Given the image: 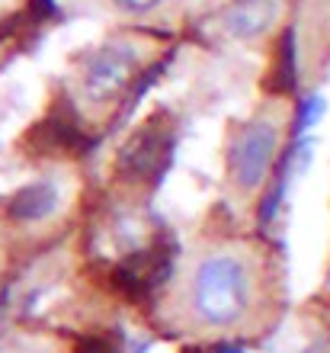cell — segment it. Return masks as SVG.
I'll list each match as a JSON object with an SVG mask.
<instances>
[{
  "label": "cell",
  "instance_id": "6",
  "mask_svg": "<svg viewBox=\"0 0 330 353\" xmlns=\"http://www.w3.org/2000/svg\"><path fill=\"white\" fill-rule=\"evenodd\" d=\"M65 199H68V193H65L61 176L45 174L19 186L17 193L7 199V212L19 225H42L61 212Z\"/></svg>",
  "mask_w": 330,
  "mask_h": 353
},
{
  "label": "cell",
  "instance_id": "1",
  "mask_svg": "<svg viewBox=\"0 0 330 353\" xmlns=\"http://www.w3.org/2000/svg\"><path fill=\"white\" fill-rule=\"evenodd\" d=\"M257 302V267L234 248L202 254L186 276V312L199 327L228 331L244 325Z\"/></svg>",
  "mask_w": 330,
  "mask_h": 353
},
{
  "label": "cell",
  "instance_id": "4",
  "mask_svg": "<svg viewBox=\"0 0 330 353\" xmlns=\"http://www.w3.org/2000/svg\"><path fill=\"white\" fill-rule=\"evenodd\" d=\"M170 148H174V132L164 119H147L141 129L125 141V148L119 151V174L141 183V180H151L154 174H161L170 158Z\"/></svg>",
  "mask_w": 330,
  "mask_h": 353
},
{
  "label": "cell",
  "instance_id": "3",
  "mask_svg": "<svg viewBox=\"0 0 330 353\" xmlns=\"http://www.w3.org/2000/svg\"><path fill=\"white\" fill-rule=\"evenodd\" d=\"M282 145V119L276 112H257L238 125L228 145V180L240 193H257L266 183Z\"/></svg>",
  "mask_w": 330,
  "mask_h": 353
},
{
  "label": "cell",
  "instance_id": "5",
  "mask_svg": "<svg viewBox=\"0 0 330 353\" xmlns=\"http://www.w3.org/2000/svg\"><path fill=\"white\" fill-rule=\"evenodd\" d=\"M282 17V0H225L215 13V29L228 42H263Z\"/></svg>",
  "mask_w": 330,
  "mask_h": 353
},
{
  "label": "cell",
  "instance_id": "8",
  "mask_svg": "<svg viewBox=\"0 0 330 353\" xmlns=\"http://www.w3.org/2000/svg\"><path fill=\"white\" fill-rule=\"evenodd\" d=\"M77 353H116V350H112V347L106 344V341H100V337H87Z\"/></svg>",
  "mask_w": 330,
  "mask_h": 353
},
{
  "label": "cell",
  "instance_id": "7",
  "mask_svg": "<svg viewBox=\"0 0 330 353\" xmlns=\"http://www.w3.org/2000/svg\"><path fill=\"white\" fill-rule=\"evenodd\" d=\"M174 0H106V7L116 13V17L125 19H151L157 13H164Z\"/></svg>",
  "mask_w": 330,
  "mask_h": 353
},
{
  "label": "cell",
  "instance_id": "2",
  "mask_svg": "<svg viewBox=\"0 0 330 353\" xmlns=\"http://www.w3.org/2000/svg\"><path fill=\"white\" fill-rule=\"evenodd\" d=\"M154 42L138 36H116L87 48L74 68V100L83 112L103 116L125 97L141 68L147 65Z\"/></svg>",
  "mask_w": 330,
  "mask_h": 353
}]
</instances>
